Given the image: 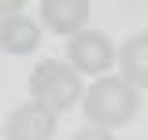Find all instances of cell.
<instances>
[{
	"label": "cell",
	"mask_w": 148,
	"mask_h": 140,
	"mask_svg": "<svg viewBox=\"0 0 148 140\" xmlns=\"http://www.w3.org/2000/svg\"><path fill=\"white\" fill-rule=\"evenodd\" d=\"M4 137L8 140H52L56 137V114H48L37 103H22L8 114Z\"/></svg>",
	"instance_id": "4"
},
{
	"label": "cell",
	"mask_w": 148,
	"mask_h": 140,
	"mask_svg": "<svg viewBox=\"0 0 148 140\" xmlns=\"http://www.w3.org/2000/svg\"><path fill=\"white\" fill-rule=\"evenodd\" d=\"M119 67L130 88H148V33H133L119 48Z\"/></svg>",
	"instance_id": "7"
},
{
	"label": "cell",
	"mask_w": 148,
	"mask_h": 140,
	"mask_svg": "<svg viewBox=\"0 0 148 140\" xmlns=\"http://www.w3.org/2000/svg\"><path fill=\"white\" fill-rule=\"evenodd\" d=\"M85 118H89L96 129H119V125H126L133 114H137V88H130L122 77H100V81H92V88L85 92Z\"/></svg>",
	"instance_id": "1"
},
{
	"label": "cell",
	"mask_w": 148,
	"mask_h": 140,
	"mask_svg": "<svg viewBox=\"0 0 148 140\" xmlns=\"http://www.w3.org/2000/svg\"><path fill=\"white\" fill-rule=\"evenodd\" d=\"M30 92H34V103L45 107L48 114H63L82 100V81L67 63L48 59L30 74Z\"/></svg>",
	"instance_id": "2"
},
{
	"label": "cell",
	"mask_w": 148,
	"mask_h": 140,
	"mask_svg": "<svg viewBox=\"0 0 148 140\" xmlns=\"http://www.w3.org/2000/svg\"><path fill=\"white\" fill-rule=\"evenodd\" d=\"M74 140H115V137H111L108 129H82Z\"/></svg>",
	"instance_id": "9"
},
{
	"label": "cell",
	"mask_w": 148,
	"mask_h": 140,
	"mask_svg": "<svg viewBox=\"0 0 148 140\" xmlns=\"http://www.w3.org/2000/svg\"><path fill=\"white\" fill-rule=\"evenodd\" d=\"M41 44V26L26 15H11L0 22V48L8 55H30Z\"/></svg>",
	"instance_id": "6"
},
{
	"label": "cell",
	"mask_w": 148,
	"mask_h": 140,
	"mask_svg": "<svg viewBox=\"0 0 148 140\" xmlns=\"http://www.w3.org/2000/svg\"><path fill=\"white\" fill-rule=\"evenodd\" d=\"M67 59H71V70L78 74H104V70L115 63V48H111L108 33L100 30H82L67 41Z\"/></svg>",
	"instance_id": "3"
},
{
	"label": "cell",
	"mask_w": 148,
	"mask_h": 140,
	"mask_svg": "<svg viewBox=\"0 0 148 140\" xmlns=\"http://www.w3.org/2000/svg\"><path fill=\"white\" fill-rule=\"evenodd\" d=\"M18 11H22V0H0V22L11 18V15H18Z\"/></svg>",
	"instance_id": "8"
},
{
	"label": "cell",
	"mask_w": 148,
	"mask_h": 140,
	"mask_svg": "<svg viewBox=\"0 0 148 140\" xmlns=\"http://www.w3.org/2000/svg\"><path fill=\"white\" fill-rule=\"evenodd\" d=\"M41 22L52 33L74 37L89 22V0H41Z\"/></svg>",
	"instance_id": "5"
},
{
	"label": "cell",
	"mask_w": 148,
	"mask_h": 140,
	"mask_svg": "<svg viewBox=\"0 0 148 140\" xmlns=\"http://www.w3.org/2000/svg\"><path fill=\"white\" fill-rule=\"evenodd\" d=\"M0 137H4V129H0Z\"/></svg>",
	"instance_id": "10"
}]
</instances>
